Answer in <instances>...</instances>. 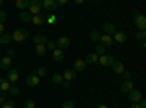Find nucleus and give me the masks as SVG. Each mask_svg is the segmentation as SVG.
<instances>
[{
	"label": "nucleus",
	"instance_id": "nucleus-1",
	"mask_svg": "<svg viewBox=\"0 0 146 108\" xmlns=\"http://www.w3.org/2000/svg\"><path fill=\"white\" fill-rule=\"evenodd\" d=\"M42 10V2L41 0H32L29 2V6H28V12L34 16V15H40Z\"/></svg>",
	"mask_w": 146,
	"mask_h": 108
},
{
	"label": "nucleus",
	"instance_id": "nucleus-2",
	"mask_svg": "<svg viewBox=\"0 0 146 108\" xmlns=\"http://www.w3.org/2000/svg\"><path fill=\"white\" fill-rule=\"evenodd\" d=\"M29 37V34L25 28H21V29H16L13 34H12V38H13V41H18V42H23L27 41Z\"/></svg>",
	"mask_w": 146,
	"mask_h": 108
},
{
	"label": "nucleus",
	"instance_id": "nucleus-3",
	"mask_svg": "<svg viewBox=\"0 0 146 108\" xmlns=\"http://www.w3.org/2000/svg\"><path fill=\"white\" fill-rule=\"evenodd\" d=\"M135 23H136V27H137L140 31H145V29H146V18H145L142 13H139L137 10L135 12Z\"/></svg>",
	"mask_w": 146,
	"mask_h": 108
},
{
	"label": "nucleus",
	"instance_id": "nucleus-4",
	"mask_svg": "<svg viewBox=\"0 0 146 108\" xmlns=\"http://www.w3.org/2000/svg\"><path fill=\"white\" fill-rule=\"evenodd\" d=\"M6 79L9 80L10 85H16L18 80H19V72H18L16 69H9V70H7V78H6Z\"/></svg>",
	"mask_w": 146,
	"mask_h": 108
},
{
	"label": "nucleus",
	"instance_id": "nucleus-5",
	"mask_svg": "<svg viewBox=\"0 0 146 108\" xmlns=\"http://www.w3.org/2000/svg\"><path fill=\"white\" fill-rule=\"evenodd\" d=\"M129 98H130V101H133L135 104H139L143 99V95H142V92L139 89H133V91L129 92Z\"/></svg>",
	"mask_w": 146,
	"mask_h": 108
},
{
	"label": "nucleus",
	"instance_id": "nucleus-6",
	"mask_svg": "<svg viewBox=\"0 0 146 108\" xmlns=\"http://www.w3.org/2000/svg\"><path fill=\"white\" fill-rule=\"evenodd\" d=\"M98 62H100L102 66H105V67H111L115 60H114V57H111V56L104 54V56H100V57H98Z\"/></svg>",
	"mask_w": 146,
	"mask_h": 108
},
{
	"label": "nucleus",
	"instance_id": "nucleus-7",
	"mask_svg": "<svg viewBox=\"0 0 146 108\" xmlns=\"http://www.w3.org/2000/svg\"><path fill=\"white\" fill-rule=\"evenodd\" d=\"M42 7H44L47 12L53 13V12L57 9V3H56V0H44V2H42Z\"/></svg>",
	"mask_w": 146,
	"mask_h": 108
},
{
	"label": "nucleus",
	"instance_id": "nucleus-8",
	"mask_svg": "<svg viewBox=\"0 0 146 108\" xmlns=\"http://www.w3.org/2000/svg\"><path fill=\"white\" fill-rule=\"evenodd\" d=\"M56 45L58 47L60 50H64V48H67V47L70 45V40H69L67 37H60V38L57 40Z\"/></svg>",
	"mask_w": 146,
	"mask_h": 108
},
{
	"label": "nucleus",
	"instance_id": "nucleus-9",
	"mask_svg": "<svg viewBox=\"0 0 146 108\" xmlns=\"http://www.w3.org/2000/svg\"><path fill=\"white\" fill-rule=\"evenodd\" d=\"M133 89H135V83H133L131 80H124L123 83H121V92L123 93H129Z\"/></svg>",
	"mask_w": 146,
	"mask_h": 108
},
{
	"label": "nucleus",
	"instance_id": "nucleus-10",
	"mask_svg": "<svg viewBox=\"0 0 146 108\" xmlns=\"http://www.w3.org/2000/svg\"><path fill=\"white\" fill-rule=\"evenodd\" d=\"M27 85H28V86H38V85H40V78L36 76L35 73L29 75V76L27 78Z\"/></svg>",
	"mask_w": 146,
	"mask_h": 108
},
{
	"label": "nucleus",
	"instance_id": "nucleus-11",
	"mask_svg": "<svg viewBox=\"0 0 146 108\" xmlns=\"http://www.w3.org/2000/svg\"><path fill=\"white\" fill-rule=\"evenodd\" d=\"M111 69L114 70V73H117V75H123L124 72H126L124 64L121 63V62H114V63H113V66H111Z\"/></svg>",
	"mask_w": 146,
	"mask_h": 108
},
{
	"label": "nucleus",
	"instance_id": "nucleus-12",
	"mask_svg": "<svg viewBox=\"0 0 146 108\" xmlns=\"http://www.w3.org/2000/svg\"><path fill=\"white\" fill-rule=\"evenodd\" d=\"M76 76H78V73L73 69H67L64 73H63V79L66 80V82H70V80H75L76 79Z\"/></svg>",
	"mask_w": 146,
	"mask_h": 108
},
{
	"label": "nucleus",
	"instance_id": "nucleus-13",
	"mask_svg": "<svg viewBox=\"0 0 146 108\" xmlns=\"http://www.w3.org/2000/svg\"><path fill=\"white\" fill-rule=\"evenodd\" d=\"M104 32H105V35H114L115 32H117V29H115V25L114 23H110V22H107V23H104Z\"/></svg>",
	"mask_w": 146,
	"mask_h": 108
},
{
	"label": "nucleus",
	"instance_id": "nucleus-14",
	"mask_svg": "<svg viewBox=\"0 0 146 108\" xmlns=\"http://www.w3.org/2000/svg\"><path fill=\"white\" fill-rule=\"evenodd\" d=\"M100 42H101V45L105 48V47H111L114 41H113V37H110V35H101Z\"/></svg>",
	"mask_w": 146,
	"mask_h": 108
},
{
	"label": "nucleus",
	"instance_id": "nucleus-15",
	"mask_svg": "<svg viewBox=\"0 0 146 108\" xmlns=\"http://www.w3.org/2000/svg\"><path fill=\"white\" fill-rule=\"evenodd\" d=\"M85 66H86V63H85V60H82V58H78L75 63H73V70L76 72H82V70H85Z\"/></svg>",
	"mask_w": 146,
	"mask_h": 108
},
{
	"label": "nucleus",
	"instance_id": "nucleus-16",
	"mask_svg": "<svg viewBox=\"0 0 146 108\" xmlns=\"http://www.w3.org/2000/svg\"><path fill=\"white\" fill-rule=\"evenodd\" d=\"M10 64H12V58H9L7 56L3 57V58H0V69L2 70H9Z\"/></svg>",
	"mask_w": 146,
	"mask_h": 108
},
{
	"label": "nucleus",
	"instance_id": "nucleus-17",
	"mask_svg": "<svg viewBox=\"0 0 146 108\" xmlns=\"http://www.w3.org/2000/svg\"><path fill=\"white\" fill-rule=\"evenodd\" d=\"M12 41H13L12 34H2V35H0V44H2V45H9Z\"/></svg>",
	"mask_w": 146,
	"mask_h": 108
},
{
	"label": "nucleus",
	"instance_id": "nucleus-18",
	"mask_svg": "<svg viewBox=\"0 0 146 108\" xmlns=\"http://www.w3.org/2000/svg\"><path fill=\"white\" fill-rule=\"evenodd\" d=\"M45 53H47V48H45L44 44H36V45H35V54H36V56L44 57Z\"/></svg>",
	"mask_w": 146,
	"mask_h": 108
},
{
	"label": "nucleus",
	"instance_id": "nucleus-19",
	"mask_svg": "<svg viewBox=\"0 0 146 108\" xmlns=\"http://www.w3.org/2000/svg\"><path fill=\"white\" fill-rule=\"evenodd\" d=\"M53 58L56 60V62H62V60L64 58V51L60 50V48H56L53 51Z\"/></svg>",
	"mask_w": 146,
	"mask_h": 108
},
{
	"label": "nucleus",
	"instance_id": "nucleus-20",
	"mask_svg": "<svg viewBox=\"0 0 146 108\" xmlns=\"http://www.w3.org/2000/svg\"><path fill=\"white\" fill-rule=\"evenodd\" d=\"M9 88H10L9 80L5 79V78H0V92H7Z\"/></svg>",
	"mask_w": 146,
	"mask_h": 108
},
{
	"label": "nucleus",
	"instance_id": "nucleus-21",
	"mask_svg": "<svg viewBox=\"0 0 146 108\" xmlns=\"http://www.w3.org/2000/svg\"><path fill=\"white\" fill-rule=\"evenodd\" d=\"M19 19H21L22 22L28 23V22L32 21V15L29 13V12H25V10H23V12H21V13H19Z\"/></svg>",
	"mask_w": 146,
	"mask_h": 108
},
{
	"label": "nucleus",
	"instance_id": "nucleus-22",
	"mask_svg": "<svg viewBox=\"0 0 146 108\" xmlns=\"http://www.w3.org/2000/svg\"><path fill=\"white\" fill-rule=\"evenodd\" d=\"M31 22L34 23V25H42V23H45V16H42V15H34Z\"/></svg>",
	"mask_w": 146,
	"mask_h": 108
},
{
	"label": "nucleus",
	"instance_id": "nucleus-23",
	"mask_svg": "<svg viewBox=\"0 0 146 108\" xmlns=\"http://www.w3.org/2000/svg\"><path fill=\"white\" fill-rule=\"evenodd\" d=\"M28 6H29V0H16V7H18L21 12H23Z\"/></svg>",
	"mask_w": 146,
	"mask_h": 108
},
{
	"label": "nucleus",
	"instance_id": "nucleus-24",
	"mask_svg": "<svg viewBox=\"0 0 146 108\" xmlns=\"http://www.w3.org/2000/svg\"><path fill=\"white\" fill-rule=\"evenodd\" d=\"M96 62H98V56H96L95 53L88 54V56H86V60H85V63H86V64H94V63H96Z\"/></svg>",
	"mask_w": 146,
	"mask_h": 108
},
{
	"label": "nucleus",
	"instance_id": "nucleus-25",
	"mask_svg": "<svg viewBox=\"0 0 146 108\" xmlns=\"http://www.w3.org/2000/svg\"><path fill=\"white\" fill-rule=\"evenodd\" d=\"M126 34L124 32H121V31H117L115 34H114V40L117 41V42H124L126 41Z\"/></svg>",
	"mask_w": 146,
	"mask_h": 108
},
{
	"label": "nucleus",
	"instance_id": "nucleus-26",
	"mask_svg": "<svg viewBox=\"0 0 146 108\" xmlns=\"http://www.w3.org/2000/svg\"><path fill=\"white\" fill-rule=\"evenodd\" d=\"M34 73L38 76V78H42V76H45V75L48 73V70H47V67H40V69H36Z\"/></svg>",
	"mask_w": 146,
	"mask_h": 108
},
{
	"label": "nucleus",
	"instance_id": "nucleus-27",
	"mask_svg": "<svg viewBox=\"0 0 146 108\" xmlns=\"http://www.w3.org/2000/svg\"><path fill=\"white\" fill-rule=\"evenodd\" d=\"M53 82L56 83V85H60V83H63L64 79H63V75H60V73H56L53 76Z\"/></svg>",
	"mask_w": 146,
	"mask_h": 108
},
{
	"label": "nucleus",
	"instance_id": "nucleus-28",
	"mask_svg": "<svg viewBox=\"0 0 146 108\" xmlns=\"http://www.w3.org/2000/svg\"><path fill=\"white\" fill-rule=\"evenodd\" d=\"M89 37H91V41H95V42H98V41H100V38H101V34H100L98 31H92Z\"/></svg>",
	"mask_w": 146,
	"mask_h": 108
},
{
	"label": "nucleus",
	"instance_id": "nucleus-29",
	"mask_svg": "<svg viewBox=\"0 0 146 108\" xmlns=\"http://www.w3.org/2000/svg\"><path fill=\"white\" fill-rule=\"evenodd\" d=\"M95 54L98 56V57H100V56H104V54H105V48H104V47H102L101 44L95 47Z\"/></svg>",
	"mask_w": 146,
	"mask_h": 108
},
{
	"label": "nucleus",
	"instance_id": "nucleus-30",
	"mask_svg": "<svg viewBox=\"0 0 146 108\" xmlns=\"http://www.w3.org/2000/svg\"><path fill=\"white\" fill-rule=\"evenodd\" d=\"M56 19H57L56 15H54V13H50V15L45 18V22H47V23H50V25H53V23L56 22Z\"/></svg>",
	"mask_w": 146,
	"mask_h": 108
},
{
	"label": "nucleus",
	"instance_id": "nucleus-31",
	"mask_svg": "<svg viewBox=\"0 0 146 108\" xmlns=\"http://www.w3.org/2000/svg\"><path fill=\"white\" fill-rule=\"evenodd\" d=\"M10 95H18L19 93V88L16 86V85H10V88H9V91H7Z\"/></svg>",
	"mask_w": 146,
	"mask_h": 108
},
{
	"label": "nucleus",
	"instance_id": "nucleus-32",
	"mask_svg": "<svg viewBox=\"0 0 146 108\" xmlns=\"http://www.w3.org/2000/svg\"><path fill=\"white\" fill-rule=\"evenodd\" d=\"M56 47H57V45H56V41H48V42L45 44V48H47V50H51V51L56 50Z\"/></svg>",
	"mask_w": 146,
	"mask_h": 108
},
{
	"label": "nucleus",
	"instance_id": "nucleus-33",
	"mask_svg": "<svg viewBox=\"0 0 146 108\" xmlns=\"http://www.w3.org/2000/svg\"><path fill=\"white\" fill-rule=\"evenodd\" d=\"M145 38H146V32H145V31H137V32H136V40L143 41Z\"/></svg>",
	"mask_w": 146,
	"mask_h": 108
},
{
	"label": "nucleus",
	"instance_id": "nucleus-34",
	"mask_svg": "<svg viewBox=\"0 0 146 108\" xmlns=\"http://www.w3.org/2000/svg\"><path fill=\"white\" fill-rule=\"evenodd\" d=\"M23 108H35V102L32 99H27L23 102Z\"/></svg>",
	"mask_w": 146,
	"mask_h": 108
},
{
	"label": "nucleus",
	"instance_id": "nucleus-35",
	"mask_svg": "<svg viewBox=\"0 0 146 108\" xmlns=\"http://www.w3.org/2000/svg\"><path fill=\"white\" fill-rule=\"evenodd\" d=\"M2 108H15V102H13V101H6V102L2 105Z\"/></svg>",
	"mask_w": 146,
	"mask_h": 108
},
{
	"label": "nucleus",
	"instance_id": "nucleus-36",
	"mask_svg": "<svg viewBox=\"0 0 146 108\" xmlns=\"http://www.w3.org/2000/svg\"><path fill=\"white\" fill-rule=\"evenodd\" d=\"M7 15H6V12H0V25H3L5 21H6Z\"/></svg>",
	"mask_w": 146,
	"mask_h": 108
},
{
	"label": "nucleus",
	"instance_id": "nucleus-37",
	"mask_svg": "<svg viewBox=\"0 0 146 108\" xmlns=\"http://www.w3.org/2000/svg\"><path fill=\"white\" fill-rule=\"evenodd\" d=\"M62 108H75V104H73L72 101H66V102L63 104Z\"/></svg>",
	"mask_w": 146,
	"mask_h": 108
},
{
	"label": "nucleus",
	"instance_id": "nucleus-38",
	"mask_svg": "<svg viewBox=\"0 0 146 108\" xmlns=\"http://www.w3.org/2000/svg\"><path fill=\"white\" fill-rule=\"evenodd\" d=\"M6 101H7V99H6V95H5V93H0V107H2Z\"/></svg>",
	"mask_w": 146,
	"mask_h": 108
},
{
	"label": "nucleus",
	"instance_id": "nucleus-39",
	"mask_svg": "<svg viewBox=\"0 0 146 108\" xmlns=\"http://www.w3.org/2000/svg\"><path fill=\"white\" fill-rule=\"evenodd\" d=\"M121 76H123V79H124V80H130V72H127V70H126Z\"/></svg>",
	"mask_w": 146,
	"mask_h": 108
},
{
	"label": "nucleus",
	"instance_id": "nucleus-40",
	"mask_svg": "<svg viewBox=\"0 0 146 108\" xmlns=\"http://www.w3.org/2000/svg\"><path fill=\"white\" fill-rule=\"evenodd\" d=\"M13 56H15V50H12V48H9V50H7V57H9V58H12V57H13Z\"/></svg>",
	"mask_w": 146,
	"mask_h": 108
},
{
	"label": "nucleus",
	"instance_id": "nucleus-41",
	"mask_svg": "<svg viewBox=\"0 0 146 108\" xmlns=\"http://www.w3.org/2000/svg\"><path fill=\"white\" fill-rule=\"evenodd\" d=\"M56 3H57V6H63V5H66V3H67V0H57Z\"/></svg>",
	"mask_w": 146,
	"mask_h": 108
},
{
	"label": "nucleus",
	"instance_id": "nucleus-42",
	"mask_svg": "<svg viewBox=\"0 0 146 108\" xmlns=\"http://www.w3.org/2000/svg\"><path fill=\"white\" fill-rule=\"evenodd\" d=\"M139 107H140V108H146V101H145V99H142V101L139 102Z\"/></svg>",
	"mask_w": 146,
	"mask_h": 108
},
{
	"label": "nucleus",
	"instance_id": "nucleus-43",
	"mask_svg": "<svg viewBox=\"0 0 146 108\" xmlns=\"http://www.w3.org/2000/svg\"><path fill=\"white\" fill-rule=\"evenodd\" d=\"M63 86H64L66 89H69V88H70V82H63Z\"/></svg>",
	"mask_w": 146,
	"mask_h": 108
},
{
	"label": "nucleus",
	"instance_id": "nucleus-44",
	"mask_svg": "<svg viewBox=\"0 0 146 108\" xmlns=\"http://www.w3.org/2000/svg\"><path fill=\"white\" fill-rule=\"evenodd\" d=\"M5 34V25H0V35Z\"/></svg>",
	"mask_w": 146,
	"mask_h": 108
},
{
	"label": "nucleus",
	"instance_id": "nucleus-45",
	"mask_svg": "<svg viewBox=\"0 0 146 108\" xmlns=\"http://www.w3.org/2000/svg\"><path fill=\"white\" fill-rule=\"evenodd\" d=\"M96 108H108V105H105V104H100Z\"/></svg>",
	"mask_w": 146,
	"mask_h": 108
},
{
	"label": "nucleus",
	"instance_id": "nucleus-46",
	"mask_svg": "<svg viewBox=\"0 0 146 108\" xmlns=\"http://www.w3.org/2000/svg\"><path fill=\"white\" fill-rule=\"evenodd\" d=\"M129 108H140V107H139V104H133V105H130Z\"/></svg>",
	"mask_w": 146,
	"mask_h": 108
},
{
	"label": "nucleus",
	"instance_id": "nucleus-47",
	"mask_svg": "<svg viewBox=\"0 0 146 108\" xmlns=\"http://www.w3.org/2000/svg\"><path fill=\"white\" fill-rule=\"evenodd\" d=\"M83 0H75V5H82Z\"/></svg>",
	"mask_w": 146,
	"mask_h": 108
},
{
	"label": "nucleus",
	"instance_id": "nucleus-48",
	"mask_svg": "<svg viewBox=\"0 0 146 108\" xmlns=\"http://www.w3.org/2000/svg\"><path fill=\"white\" fill-rule=\"evenodd\" d=\"M3 5H5V2H3V0H0V7H2Z\"/></svg>",
	"mask_w": 146,
	"mask_h": 108
},
{
	"label": "nucleus",
	"instance_id": "nucleus-49",
	"mask_svg": "<svg viewBox=\"0 0 146 108\" xmlns=\"http://www.w3.org/2000/svg\"><path fill=\"white\" fill-rule=\"evenodd\" d=\"M56 108H58V107H56Z\"/></svg>",
	"mask_w": 146,
	"mask_h": 108
}]
</instances>
